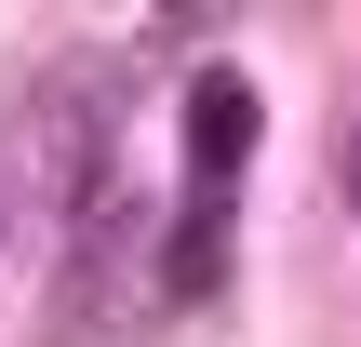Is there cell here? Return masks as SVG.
<instances>
[{"mask_svg":"<svg viewBox=\"0 0 361 347\" xmlns=\"http://www.w3.org/2000/svg\"><path fill=\"white\" fill-rule=\"evenodd\" d=\"M241 160H255V94L214 67V80H188V214H228Z\"/></svg>","mask_w":361,"mask_h":347,"instance_id":"6da1fadb","label":"cell"},{"mask_svg":"<svg viewBox=\"0 0 361 347\" xmlns=\"http://www.w3.org/2000/svg\"><path fill=\"white\" fill-rule=\"evenodd\" d=\"M348 187H361V160H348Z\"/></svg>","mask_w":361,"mask_h":347,"instance_id":"7a4b0ae2","label":"cell"}]
</instances>
